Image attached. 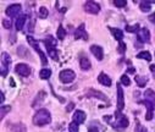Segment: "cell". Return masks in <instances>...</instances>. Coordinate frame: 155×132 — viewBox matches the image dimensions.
I'll list each match as a JSON object with an SVG mask.
<instances>
[{
  "instance_id": "cell-20",
  "label": "cell",
  "mask_w": 155,
  "mask_h": 132,
  "mask_svg": "<svg viewBox=\"0 0 155 132\" xmlns=\"http://www.w3.org/2000/svg\"><path fill=\"white\" fill-rule=\"evenodd\" d=\"M109 29H110V32L112 33V36H114V38H115L116 40L121 42V40L124 39V32H122L120 28H114V27H109Z\"/></svg>"
},
{
  "instance_id": "cell-1",
  "label": "cell",
  "mask_w": 155,
  "mask_h": 132,
  "mask_svg": "<svg viewBox=\"0 0 155 132\" xmlns=\"http://www.w3.org/2000/svg\"><path fill=\"white\" fill-rule=\"evenodd\" d=\"M114 121H112V116H109V115H106V116H104V121H106L109 125H111L112 126V128L114 130H116V131H119V132H121V131H124L125 128H127L128 127V125H130V121H128V119L121 113V111H116L115 113V115H114Z\"/></svg>"
},
{
  "instance_id": "cell-2",
  "label": "cell",
  "mask_w": 155,
  "mask_h": 132,
  "mask_svg": "<svg viewBox=\"0 0 155 132\" xmlns=\"http://www.w3.org/2000/svg\"><path fill=\"white\" fill-rule=\"evenodd\" d=\"M32 121H33V125H35V126H45L51 122V115H50L49 110L41 109L34 114Z\"/></svg>"
},
{
  "instance_id": "cell-38",
  "label": "cell",
  "mask_w": 155,
  "mask_h": 132,
  "mask_svg": "<svg viewBox=\"0 0 155 132\" xmlns=\"http://www.w3.org/2000/svg\"><path fill=\"white\" fill-rule=\"evenodd\" d=\"M3 27L6 28V29H10L11 28V22L9 20H3Z\"/></svg>"
},
{
  "instance_id": "cell-30",
  "label": "cell",
  "mask_w": 155,
  "mask_h": 132,
  "mask_svg": "<svg viewBox=\"0 0 155 132\" xmlns=\"http://www.w3.org/2000/svg\"><path fill=\"white\" fill-rule=\"evenodd\" d=\"M38 15H39L41 19H47L49 16V11H48V9L45 6H41L39 8V14Z\"/></svg>"
},
{
  "instance_id": "cell-10",
  "label": "cell",
  "mask_w": 155,
  "mask_h": 132,
  "mask_svg": "<svg viewBox=\"0 0 155 132\" xmlns=\"http://www.w3.org/2000/svg\"><path fill=\"white\" fill-rule=\"evenodd\" d=\"M137 39L140 43H148L150 40V32L148 28H140L137 32Z\"/></svg>"
},
{
  "instance_id": "cell-6",
  "label": "cell",
  "mask_w": 155,
  "mask_h": 132,
  "mask_svg": "<svg viewBox=\"0 0 155 132\" xmlns=\"http://www.w3.org/2000/svg\"><path fill=\"white\" fill-rule=\"evenodd\" d=\"M11 64V58L8 53H2V67H0V72H2V76L5 77L6 73L9 72V67Z\"/></svg>"
},
{
  "instance_id": "cell-43",
  "label": "cell",
  "mask_w": 155,
  "mask_h": 132,
  "mask_svg": "<svg viewBox=\"0 0 155 132\" xmlns=\"http://www.w3.org/2000/svg\"><path fill=\"white\" fill-rule=\"evenodd\" d=\"M0 97H2V103H4V102H5V96H4V92L0 93Z\"/></svg>"
},
{
  "instance_id": "cell-7",
  "label": "cell",
  "mask_w": 155,
  "mask_h": 132,
  "mask_svg": "<svg viewBox=\"0 0 155 132\" xmlns=\"http://www.w3.org/2000/svg\"><path fill=\"white\" fill-rule=\"evenodd\" d=\"M83 9L86 12L92 14V15H98L100 12V5L95 2H86L83 5Z\"/></svg>"
},
{
  "instance_id": "cell-9",
  "label": "cell",
  "mask_w": 155,
  "mask_h": 132,
  "mask_svg": "<svg viewBox=\"0 0 155 132\" xmlns=\"http://www.w3.org/2000/svg\"><path fill=\"white\" fill-rule=\"evenodd\" d=\"M116 87H117V110L121 111L125 108V96H124L121 83H117Z\"/></svg>"
},
{
  "instance_id": "cell-25",
  "label": "cell",
  "mask_w": 155,
  "mask_h": 132,
  "mask_svg": "<svg viewBox=\"0 0 155 132\" xmlns=\"http://www.w3.org/2000/svg\"><path fill=\"white\" fill-rule=\"evenodd\" d=\"M50 76H51V70H50V69H43V70H41V72H39V77H41L42 80H49Z\"/></svg>"
},
{
  "instance_id": "cell-28",
  "label": "cell",
  "mask_w": 155,
  "mask_h": 132,
  "mask_svg": "<svg viewBox=\"0 0 155 132\" xmlns=\"http://www.w3.org/2000/svg\"><path fill=\"white\" fill-rule=\"evenodd\" d=\"M56 37H58L60 40H64V39H65V37H66V31H65V28L62 27V25L59 26L58 32H56Z\"/></svg>"
},
{
  "instance_id": "cell-39",
  "label": "cell",
  "mask_w": 155,
  "mask_h": 132,
  "mask_svg": "<svg viewBox=\"0 0 155 132\" xmlns=\"http://www.w3.org/2000/svg\"><path fill=\"white\" fill-rule=\"evenodd\" d=\"M73 108H74V103H68V105L66 107V113H70Z\"/></svg>"
},
{
  "instance_id": "cell-24",
  "label": "cell",
  "mask_w": 155,
  "mask_h": 132,
  "mask_svg": "<svg viewBox=\"0 0 155 132\" xmlns=\"http://www.w3.org/2000/svg\"><path fill=\"white\" fill-rule=\"evenodd\" d=\"M134 81L138 84V87H144L147 84V82H148V77H145V76H138L137 75L134 77Z\"/></svg>"
},
{
  "instance_id": "cell-41",
  "label": "cell",
  "mask_w": 155,
  "mask_h": 132,
  "mask_svg": "<svg viewBox=\"0 0 155 132\" xmlns=\"http://www.w3.org/2000/svg\"><path fill=\"white\" fill-rule=\"evenodd\" d=\"M150 71L153 72V77L155 80V65H150Z\"/></svg>"
},
{
  "instance_id": "cell-23",
  "label": "cell",
  "mask_w": 155,
  "mask_h": 132,
  "mask_svg": "<svg viewBox=\"0 0 155 132\" xmlns=\"http://www.w3.org/2000/svg\"><path fill=\"white\" fill-rule=\"evenodd\" d=\"M11 131L12 132H27V127L25 126V124L17 122V124L11 126Z\"/></svg>"
},
{
  "instance_id": "cell-29",
  "label": "cell",
  "mask_w": 155,
  "mask_h": 132,
  "mask_svg": "<svg viewBox=\"0 0 155 132\" xmlns=\"http://www.w3.org/2000/svg\"><path fill=\"white\" fill-rule=\"evenodd\" d=\"M88 132H104V130H103V127L100 125L94 124V125L88 127Z\"/></svg>"
},
{
  "instance_id": "cell-18",
  "label": "cell",
  "mask_w": 155,
  "mask_h": 132,
  "mask_svg": "<svg viewBox=\"0 0 155 132\" xmlns=\"http://www.w3.org/2000/svg\"><path fill=\"white\" fill-rule=\"evenodd\" d=\"M98 82L103 86H106V87H110L112 84V81L111 78L105 73V72H100V75L98 76Z\"/></svg>"
},
{
  "instance_id": "cell-3",
  "label": "cell",
  "mask_w": 155,
  "mask_h": 132,
  "mask_svg": "<svg viewBox=\"0 0 155 132\" xmlns=\"http://www.w3.org/2000/svg\"><path fill=\"white\" fill-rule=\"evenodd\" d=\"M43 42H44V46L47 48L49 56L54 61H59V55H58V50H56V39L53 36H48Z\"/></svg>"
},
{
  "instance_id": "cell-8",
  "label": "cell",
  "mask_w": 155,
  "mask_h": 132,
  "mask_svg": "<svg viewBox=\"0 0 155 132\" xmlns=\"http://www.w3.org/2000/svg\"><path fill=\"white\" fill-rule=\"evenodd\" d=\"M86 96L89 97V98H97V99H100V100H103V102H109L107 97H106L104 93H101L100 91L93 90V88H89V90L87 91V93H86Z\"/></svg>"
},
{
  "instance_id": "cell-37",
  "label": "cell",
  "mask_w": 155,
  "mask_h": 132,
  "mask_svg": "<svg viewBox=\"0 0 155 132\" xmlns=\"http://www.w3.org/2000/svg\"><path fill=\"white\" fill-rule=\"evenodd\" d=\"M117 52H119L120 54H125V52H126V44H125V43H122V42H120V43H119Z\"/></svg>"
},
{
  "instance_id": "cell-15",
  "label": "cell",
  "mask_w": 155,
  "mask_h": 132,
  "mask_svg": "<svg viewBox=\"0 0 155 132\" xmlns=\"http://www.w3.org/2000/svg\"><path fill=\"white\" fill-rule=\"evenodd\" d=\"M91 52H92V54L95 56L97 60L101 61V60L104 59V50H103L101 47H99V46H92V47H91Z\"/></svg>"
},
{
  "instance_id": "cell-4",
  "label": "cell",
  "mask_w": 155,
  "mask_h": 132,
  "mask_svg": "<svg viewBox=\"0 0 155 132\" xmlns=\"http://www.w3.org/2000/svg\"><path fill=\"white\" fill-rule=\"evenodd\" d=\"M27 42H28V44L29 46L38 53V55H39V58H41V63H42V65H47L48 64V60H47V55L44 54V52L41 49V47H39V43H38L32 36H27Z\"/></svg>"
},
{
  "instance_id": "cell-22",
  "label": "cell",
  "mask_w": 155,
  "mask_h": 132,
  "mask_svg": "<svg viewBox=\"0 0 155 132\" xmlns=\"http://www.w3.org/2000/svg\"><path fill=\"white\" fill-rule=\"evenodd\" d=\"M144 99H145V100H149V102L153 103L154 107H155V92H154L153 90H147V91L144 92Z\"/></svg>"
},
{
  "instance_id": "cell-44",
  "label": "cell",
  "mask_w": 155,
  "mask_h": 132,
  "mask_svg": "<svg viewBox=\"0 0 155 132\" xmlns=\"http://www.w3.org/2000/svg\"><path fill=\"white\" fill-rule=\"evenodd\" d=\"M10 84H11V87H15V81H14V78H10Z\"/></svg>"
},
{
  "instance_id": "cell-11",
  "label": "cell",
  "mask_w": 155,
  "mask_h": 132,
  "mask_svg": "<svg viewBox=\"0 0 155 132\" xmlns=\"http://www.w3.org/2000/svg\"><path fill=\"white\" fill-rule=\"evenodd\" d=\"M15 71H16V73H18L20 76H22V77H27V76H29V73H31V67L27 65V64H17L16 65V67H15Z\"/></svg>"
},
{
  "instance_id": "cell-13",
  "label": "cell",
  "mask_w": 155,
  "mask_h": 132,
  "mask_svg": "<svg viewBox=\"0 0 155 132\" xmlns=\"http://www.w3.org/2000/svg\"><path fill=\"white\" fill-rule=\"evenodd\" d=\"M21 10H22V8H21L20 4H12V5L8 6V9H6L5 12H6V15L9 17H16L17 15H20Z\"/></svg>"
},
{
  "instance_id": "cell-32",
  "label": "cell",
  "mask_w": 155,
  "mask_h": 132,
  "mask_svg": "<svg viewBox=\"0 0 155 132\" xmlns=\"http://www.w3.org/2000/svg\"><path fill=\"white\" fill-rule=\"evenodd\" d=\"M78 126H80V124H77V122H71L70 124V126H68V130H70V132H78Z\"/></svg>"
},
{
  "instance_id": "cell-35",
  "label": "cell",
  "mask_w": 155,
  "mask_h": 132,
  "mask_svg": "<svg viewBox=\"0 0 155 132\" xmlns=\"http://www.w3.org/2000/svg\"><path fill=\"white\" fill-rule=\"evenodd\" d=\"M134 132H147V128L144 126L140 125V122L137 120L136 121V128H134Z\"/></svg>"
},
{
  "instance_id": "cell-16",
  "label": "cell",
  "mask_w": 155,
  "mask_h": 132,
  "mask_svg": "<svg viewBox=\"0 0 155 132\" xmlns=\"http://www.w3.org/2000/svg\"><path fill=\"white\" fill-rule=\"evenodd\" d=\"M45 97H47V93H45L44 91H41L39 93H37V97L34 98L32 107H33V108H35V107H39L41 104H43V103H44Z\"/></svg>"
},
{
  "instance_id": "cell-34",
  "label": "cell",
  "mask_w": 155,
  "mask_h": 132,
  "mask_svg": "<svg viewBox=\"0 0 155 132\" xmlns=\"http://www.w3.org/2000/svg\"><path fill=\"white\" fill-rule=\"evenodd\" d=\"M120 81H121V83H122L124 86H126V87L131 84V80L128 78V76H127V75H122V76H121V78H120Z\"/></svg>"
},
{
  "instance_id": "cell-42",
  "label": "cell",
  "mask_w": 155,
  "mask_h": 132,
  "mask_svg": "<svg viewBox=\"0 0 155 132\" xmlns=\"http://www.w3.org/2000/svg\"><path fill=\"white\" fill-rule=\"evenodd\" d=\"M149 20H150L153 23H155V12H154L153 15H150V16H149Z\"/></svg>"
},
{
  "instance_id": "cell-12",
  "label": "cell",
  "mask_w": 155,
  "mask_h": 132,
  "mask_svg": "<svg viewBox=\"0 0 155 132\" xmlns=\"http://www.w3.org/2000/svg\"><path fill=\"white\" fill-rule=\"evenodd\" d=\"M74 39H83V40H87L88 39V34L86 32L84 23L80 25L78 28H76V31H74Z\"/></svg>"
},
{
  "instance_id": "cell-40",
  "label": "cell",
  "mask_w": 155,
  "mask_h": 132,
  "mask_svg": "<svg viewBox=\"0 0 155 132\" xmlns=\"http://www.w3.org/2000/svg\"><path fill=\"white\" fill-rule=\"evenodd\" d=\"M127 73H133V75H134V73H136V69L132 67V66H130V67L127 69Z\"/></svg>"
},
{
  "instance_id": "cell-26",
  "label": "cell",
  "mask_w": 155,
  "mask_h": 132,
  "mask_svg": "<svg viewBox=\"0 0 155 132\" xmlns=\"http://www.w3.org/2000/svg\"><path fill=\"white\" fill-rule=\"evenodd\" d=\"M137 58H138V59H144V60H147V61H151V54H150L148 50L140 52L139 54H137Z\"/></svg>"
},
{
  "instance_id": "cell-31",
  "label": "cell",
  "mask_w": 155,
  "mask_h": 132,
  "mask_svg": "<svg viewBox=\"0 0 155 132\" xmlns=\"http://www.w3.org/2000/svg\"><path fill=\"white\" fill-rule=\"evenodd\" d=\"M10 110H11V107H10V105H3V107H2V110H0V111H2V114H0V117L4 119V116H5L6 114H9Z\"/></svg>"
},
{
  "instance_id": "cell-21",
  "label": "cell",
  "mask_w": 155,
  "mask_h": 132,
  "mask_svg": "<svg viewBox=\"0 0 155 132\" xmlns=\"http://www.w3.org/2000/svg\"><path fill=\"white\" fill-rule=\"evenodd\" d=\"M91 61H89V59L88 58H84V56H82L81 59H80V67L83 70V71H88L89 69H91Z\"/></svg>"
},
{
  "instance_id": "cell-27",
  "label": "cell",
  "mask_w": 155,
  "mask_h": 132,
  "mask_svg": "<svg viewBox=\"0 0 155 132\" xmlns=\"http://www.w3.org/2000/svg\"><path fill=\"white\" fill-rule=\"evenodd\" d=\"M151 3L150 2H142L140 5H139V9L143 11V12H149L150 9H151Z\"/></svg>"
},
{
  "instance_id": "cell-36",
  "label": "cell",
  "mask_w": 155,
  "mask_h": 132,
  "mask_svg": "<svg viewBox=\"0 0 155 132\" xmlns=\"http://www.w3.org/2000/svg\"><path fill=\"white\" fill-rule=\"evenodd\" d=\"M114 5L117 8H124L127 5V2L126 0H114Z\"/></svg>"
},
{
  "instance_id": "cell-19",
  "label": "cell",
  "mask_w": 155,
  "mask_h": 132,
  "mask_svg": "<svg viewBox=\"0 0 155 132\" xmlns=\"http://www.w3.org/2000/svg\"><path fill=\"white\" fill-rule=\"evenodd\" d=\"M26 20H27V15H20L17 19H16V22H15V27L17 31H21L26 23Z\"/></svg>"
},
{
  "instance_id": "cell-33",
  "label": "cell",
  "mask_w": 155,
  "mask_h": 132,
  "mask_svg": "<svg viewBox=\"0 0 155 132\" xmlns=\"http://www.w3.org/2000/svg\"><path fill=\"white\" fill-rule=\"evenodd\" d=\"M139 29H140V28H139V25H137V23L133 25V26H126V31H127V32H133V33L136 32V33H137Z\"/></svg>"
},
{
  "instance_id": "cell-17",
  "label": "cell",
  "mask_w": 155,
  "mask_h": 132,
  "mask_svg": "<svg viewBox=\"0 0 155 132\" xmlns=\"http://www.w3.org/2000/svg\"><path fill=\"white\" fill-rule=\"evenodd\" d=\"M87 119V115L84 111L82 110H76L74 114H73V121L77 122V124H83Z\"/></svg>"
},
{
  "instance_id": "cell-5",
  "label": "cell",
  "mask_w": 155,
  "mask_h": 132,
  "mask_svg": "<svg viewBox=\"0 0 155 132\" xmlns=\"http://www.w3.org/2000/svg\"><path fill=\"white\" fill-rule=\"evenodd\" d=\"M59 78L62 83H71L73 82V80L76 78V73L73 70L71 69H66V70H62L60 73H59Z\"/></svg>"
},
{
  "instance_id": "cell-14",
  "label": "cell",
  "mask_w": 155,
  "mask_h": 132,
  "mask_svg": "<svg viewBox=\"0 0 155 132\" xmlns=\"http://www.w3.org/2000/svg\"><path fill=\"white\" fill-rule=\"evenodd\" d=\"M142 104H144L145 105V108H147V115H145V119L149 121V120H151L153 119V116H154V109H155V107H154V104L153 103H150L149 100H143V102H140Z\"/></svg>"
}]
</instances>
